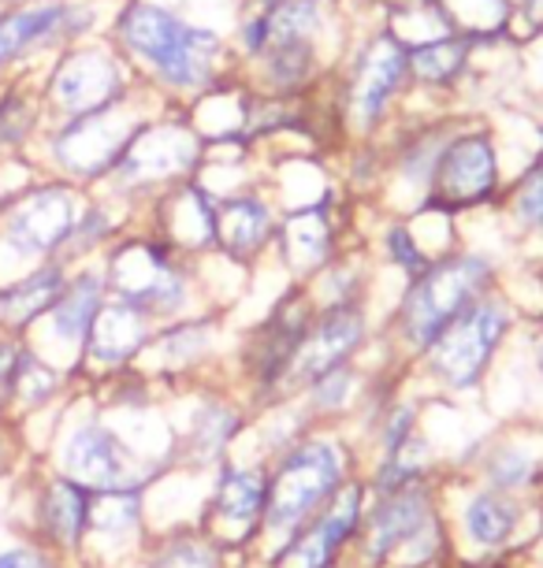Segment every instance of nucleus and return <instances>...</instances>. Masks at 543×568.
Instances as JSON below:
<instances>
[{
	"label": "nucleus",
	"mask_w": 543,
	"mask_h": 568,
	"mask_svg": "<svg viewBox=\"0 0 543 568\" xmlns=\"http://www.w3.org/2000/svg\"><path fill=\"white\" fill-rule=\"evenodd\" d=\"M115 38L120 45L153 68L157 79L179 90H198L209 82L212 57H217L220 41L209 30L190 27L168 8L157 4H127L115 19Z\"/></svg>",
	"instance_id": "obj_1"
},
{
	"label": "nucleus",
	"mask_w": 543,
	"mask_h": 568,
	"mask_svg": "<svg viewBox=\"0 0 543 568\" xmlns=\"http://www.w3.org/2000/svg\"><path fill=\"white\" fill-rule=\"evenodd\" d=\"M79 212V194L68 182L27 186L0 205V245L19 261H46L68 245Z\"/></svg>",
	"instance_id": "obj_2"
},
{
	"label": "nucleus",
	"mask_w": 543,
	"mask_h": 568,
	"mask_svg": "<svg viewBox=\"0 0 543 568\" xmlns=\"http://www.w3.org/2000/svg\"><path fill=\"white\" fill-rule=\"evenodd\" d=\"M487 264L481 256H451L424 267L402 305V331L413 346H432L446 324H454L487 286Z\"/></svg>",
	"instance_id": "obj_3"
},
{
	"label": "nucleus",
	"mask_w": 543,
	"mask_h": 568,
	"mask_svg": "<svg viewBox=\"0 0 543 568\" xmlns=\"http://www.w3.org/2000/svg\"><path fill=\"white\" fill-rule=\"evenodd\" d=\"M123 101V63L101 45H71L52 63L41 109L57 112L63 120L104 112Z\"/></svg>",
	"instance_id": "obj_4"
},
{
	"label": "nucleus",
	"mask_w": 543,
	"mask_h": 568,
	"mask_svg": "<svg viewBox=\"0 0 543 568\" xmlns=\"http://www.w3.org/2000/svg\"><path fill=\"white\" fill-rule=\"evenodd\" d=\"M343 484V454L332 443H305L283 460L264 498V524L272 531L298 528Z\"/></svg>",
	"instance_id": "obj_5"
},
{
	"label": "nucleus",
	"mask_w": 543,
	"mask_h": 568,
	"mask_svg": "<svg viewBox=\"0 0 543 568\" xmlns=\"http://www.w3.org/2000/svg\"><path fill=\"white\" fill-rule=\"evenodd\" d=\"M93 27V8L71 0H30L19 8H0V85L19 63L57 45H74Z\"/></svg>",
	"instance_id": "obj_6"
},
{
	"label": "nucleus",
	"mask_w": 543,
	"mask_h": 568,
	"mask_svg": "<svg viewBox=\"0 0 543 568\" xmlns=\"http://www.w3.org/2000/svg\"><path fill=\"white\" fill-rule=\"evenodd\" d=\"M142 131V123L127 120L120 104L93 115H79V120H63L57 131H49V156L63 175L90 182L101 175H112L120 168L127 145L134 142V134Z\"/></svg>",
	"instance_id": "obj_7"
},
{
	"label": "nucleus",
	"mask_w": 543,
	"mask_h": 568,
	"mask_svg": "<svg viewBox=\"0 0 543 568\" xmlns=\"http://www.w3.org/2000/svg\"><path fill=\"white\" fill-rule=\"evenodd\" d=\"M506 331V313L495 302H473L429 346V364L443 383L465 390L484 375L487 361Z\"/></svg>",
	"instance_id": "obj_8"
},
{
	"label": "nucleus",
	"mask_w": 543,
	"mask_h": 568,
	"mask_svg": "<svg viewBox=\"0 0 543 568\" xmlns=\"http://www.w3.org/2000/svg\"><path fill=\"white\" fill-rule=\"evenodd\" d=\"M109 286L115 297L134 305L138 313H172L183 305L187 283L153 242H127L109 261Z\"/></svg>",
	"instance_id": "obj_9"
},
{
	"label": "nucleus",
	"mask_w": 543,
	"mask_h": 568,
	"mask_svg": "<svg viewBox=\"0 0 543 568\" xmlns=\"http://www.w3.org/2000/svg\"><path fill=\"white\" fill-rule=\"evenodd\" d=\"M495 179H499V168H495V149L487 142V134H462L440 153L432 201L446 209L476 205V201L492 197Z\"/></svg>",
	"instance_id": "obj_10"
},
{
	"label": "nucleus",
	"mask_w": 543,
	"mask_h": 568,
	"mask_svg": "<svg viewBox=\"0 0 543 568\" xmlns=\"http://www.w3.org/2000/svg\"><path fill=\"white\" fill-rule=\"evenodd\" d=\"M194 134L183 126H142L112 175L123 186H149V182L183 175L194 164Z\"/></svg>",
	"instance_id": "obj_11"
},
{
	"label": "nucleus",
	"mask_w": 543,
	"mask_h": 568,
	"mask_svg": "<svg viewBox=\"0 0 543 568\" xmlns=\"http://www.w3.org/2000/svg\"><path fill=\"white\" fill-rule=\"evenodd\" d=\"M361 335H365L361 308L354 305L328 308V313L305 331L302 346H298L286 372H294V379H302V383H316L321 375L343 368V361L358 349Z\"/></svg>",
	"instance_id": "obj_12"
},
{
	"label": "nucleus",
	"mask_w": 543,
	"mask_h": 568,
	"mask_svg": "<svg viewBox=\"0 0 543 568\" xmlns=\"http://www.w3.org/2000/svg\"><path fill=\"white\" fill-rule=\"evenodd\" d=\"M358 520H361V487L350 484L328 501L321 517L286 542V550L275 557V568H328L332 565V554L358 528Z\"/></svg>",
	"instance_id": "obj_13"
},
{
	"label": "nucleus",
	"mask_w": 543,
	"mask_h": 568,
	"mask_svg": "<svg viewBox=\"0 0 543 568\" xmlns=\"http://www.w3.org/2000/svg\"><path fill=\"white\" fill-rule=\"evenodd\" d=\"M424 524H429V487H424L421 479L399 490H388V498H383L369 517L365 554L372 561H383L391 550L418 539L424 531Z\"/></svg>",
	"instance_id": "obj_14"
},
{
	"label": "nucleus",
	"mask_w": 543,
	"mask_h": 568,
	"mask_svg": "<svg viewBox=\"0 0 543 568\" xmlns=\"http://www.w3.org/2000/svg\"><path fill=\"white\" fill-rule=\"evenodd\" d=\"M63 465H68L71 479L82 487H123L127 484V457L123 446L115 443L112 432H104L101 424H82L79 432L68 438L63 449Z\"/></svg>",
	"instance_id": "obj_15"
},
{
	"label": "nucleus",
	"mask_w": 543,
	"mask_h": 568,
	"mask_svg": "<svg viewBox=\"0 0 543 568\" xmlns=\"http://www.w3.org/2000/svg\"><path fill=\"white\" fill-rule=\"evenodd\" d=\"M410 71L406 49L399 45V38H376L372 49L361 60L358 85H354V115L361 126L376 123V115L383 112V104L391 101V93L399 90L402 79Z\"/></svg>",
	"instance_id": "obj_16"
},
{
	"label": "nucleus",
	"mask_w": 543,
	"mask_h": 568,
	"mask_svg": "<svg viewBox=\"0 0 543 568\" xmlns=\"http://www.w3.org/2000/svg\"><path fill=\"white\" fill-rule=\"evenodd\" d=\"M305 331H309V305L302 297H291L286 305L275 308L269 324L258 331V342L250 349V364L261 375V383H275L280 375H286Z\"/></svg>",
	"instance_id": "obj_17"
},
{
	"label": "nucleus",
	"mask_w": 543,
	"mask_h": 568,
	"mask_svg": "<svg viewBox=\"0 0 543 568\" xmlns=\"http://www.w3.org/2000/svg\"><path fill=\"white\" fill-rule=\"evenodd\" d=\"M264 498H269V487H264L258 471L223 468L217 495H212V524H217V531H223L228 539L253 535V528L264 520Z\"/></svg>",
	"instance_id": "obj_18"
},
{
	"label": "nucleus",
	"mask_w": 543,
	"mask_h": 568,
	"mask_svg": "<svg viewBox=\"0 0 543 568\" xmlns=\"http://www.w3.org/2000/svg\"><path fill=\"white\" fill-rule=\"evenodd\" d=\"M63 286H68V275H63L60 264H41L23 278H16V283H8L0 291V327L23 331L34 320L49 316V308L57 305Z\"/></svg>",
	"instance_id": "obj_19"
},
{
	"label": "nucleus",
	"mask_w": 543,
	"mask_h": 568,
	"mask_svg": "<svg viewBox=\"0 0 543 568\" xmlns=\"http://www.w3.org/2000/svg\"><path fill=\"white\" fill-rule=\"evenodd\" d=\"M145 338H149L145 313H138V308L127 302H112V305H101V313L93 316L87 349H90V357L101 364H123L145 346Z\"/></svg>",
	"instance_id": "obj_20"
},
{
	"label": "nucleus",
	"mask_w": 543,
	"mask_h": 568,
	"mask_svg": "<svg viewBox=\"0 0 543 568\" xmlns=\"http://www.w3.org/2000/svg\"><path fill=\"white\" fill-rule=\"evenodd\" d=\"M101 305H104V278L98 272H82L68 278L57 305L49 308L52 335L60 342H87L93 316L101 313Z\"/></svg>",
	"instance_id": "obj_21"
},
{
	"label": "nucleus",
	"mask_w": 543,
	"mask_h": 568,
	"mask_svg": "<svg viewBox=\"0 0 543 568\" xmlns=\"http://www.w3.org/2000/svg\"><path fill=\"white\" fill-rule=\"evenodd\" d=\"M41 524H46L49 539L60 546H74L82 531L90 528V495L74 479H57L49 484L46 498H41Z\"/></svg>",
	"instance_id": "obj_22"
},
{
	"label": "nucleus",
	"mask_w": 543,
	"mask_h": 568,
	"mask_svg": "<svg viewBox=\"0 0 543 568\" xmlns=\"http://www.w3.org/2000/svg\"><path fill=\"white\" fill-rule=\"evenodd\" d=\"M272 231V216L261 201L253 197H239L228 201L223 209H217V242L228 250L231 256H253L269 242Z\"/></svg>",
	"instance_id": "obj_23"
},
{
	"label": "nucleus",
	"mask_w": 543,
	"mask_h": 568,
	"mask_svg": "<svg viewBox=\"0 0 543 568\" xmlns=\"http://www.w3.org/2000/svg\"><path fill=\"white\" fill-rule=\"evenodd\" d=\"M164 231L183 250H201V245L217 242V209L209 205L201 190L187 186L168 201Z\"/></svg>",
	"instance_id": "obj_24"
},
{
	"label": "nucleus",
	"mask_w": 543,
	"mask_h": 568,
	"mask_svg": "<svg viewBox=\"0 0 543 568\" xmlns=\"http://www.w3.org/2000/svg\"><path fill=\"white\" fill-rule=\"evenodd\" d=\"M41 126V93L23 82L0 85V153L23 149Z\"/></svg>",
	"instance_id": "obj_25"
},
{
	"label": "nucleus",
	"mask_w": 543,
	"mask_h": 568,
	"mask_svg": "<svg viewBox=\"0 0 543 568\" xmlns=\"http://www.w3.org/2000/svg\"><path fill=\"white\" fill-rule=\"evenodd\" d=\"M283 253L291 267H316L328 256V220L321 209L298 212L283 223Z\"/></svg>",
	"instance_id": "obj_26"
},
{
	"label": "nucleus",
	"mask_w": 543,
	"mask_h": 568,
	"mask_svg": "<svg viewBox=\"0 0 543 568\" xmlns=\"http://www.w3.org/2000/svg\"><path fill=\"white\" fill-rule=\"evenodd\" d=\"M517 509L499 495H481L465 509V531L473 535V542L481 546H503L514 535Z\"/></svg>",
	"instance_id": "obj_27"
},
{
	"label": "nucleus",
	"mask_w": 543,
	"mask_h": 568,
	"mask_svg": "<svg viewBox=\"0 0 543 568\" xmlns=\"http://www.w3.org/2000/svg\"><path fill=\"white\" fill-rule=\"evenodd\" d=\"M465 52H470V45H465V41L443 38V41H432V45L413 49L410 68L424 82H451L454 74L465 68Z\"/></svg>",
	"instance_id": "obj_28"
},
{
	"label": "nucleus",
	"mask_w": 543,
	"mask_h": 568,
	"mask_svg": "<svg viewBox=\"0 0 543 568\" xmlns=\"http://www.w3.org/2000/svg\"><path fill=\"white\" fill-rule=\"evenodd\" d=\"M138 520V495L134 490L112 487L101 490L98 498H90V528L104 535H120L131 531Z\"/></svg>",
	"instance_id": "obj_29"
},
{
	"label": "nucleus",
	"mask_w": 543,
	"mask_h": 568,
	"mask_svg": "<svg viewBox=\"0 0 543 568\" xmlns=\"http://www.w3.org/2000/svg\"><path fill=\"white\" fill-rule=\"evenodd\" d=\"M16 394L27 405H38L57 394V372L46 361H38L34 353L23 349L19 353V368H16Z\"/></svg>",
	"instance_id": "obj_30"
},
{
	"label": "nucleus",
	"mask_w": 543,
	"mask_h": 568,
	"mask_svg": "<svg viewBox=\"0 0 543 568\" xmlns=\"http://www.w3.org/2000/svg\"><path fill=\"white\" fill-rule=\"evenodd\" d=\"M264 57H269L272 79L280 85L302 82V79H309V71H313V52H309V41H286V45L269 49Z\"/></svg>",
	"instance_id": "obj_31"
},
{
	"label": "nucleus",
	"mask_w": 543,
	"mask_h": 568,
	"mask_svg": "<svg viewBox=\"0 0 543 568\" xmlns=\"http://www.w3.org/2000/svg\"><path fill=\"white\" fill-rule=\"evenodd\" d=\"M153 568H220V565H217V554H212L205 542L172 539L161 554H157Z\"/></svg>",
	"instance_id": "obj_32"
},
{
	"label": "nucleus",
	"mask_w": 543,
	"mask_h": 568,
	"mask_svg": "<svg viewBox=\"0 0 543 568\" xmlns=\"http://www.w3.org/2000/svg\"><path fill=\"white\" fill-rule=\"evenodd\" d=\"M231 432H235V416L228 409H205L198 416V427H194V443L201 446V454H217V449L228 443Z\"/></svg>",
	"instance_id": "obj_33"
},
{
	"label": "nucleus",
	"mask_w": 543,
	"mask_h": 568,
	"mask_svg": "<svg viewBox=\"0 0 543 568\" xmlns=\"http://www.w3.org/2000/svg\"><path fill=\"white\" fill-rule=\"evenodd\" d=\"M109 216H104L101 209H87V212H79V223H74V231H71V239H68V245L63 250H71V253H87V250H93L104 234H109Z\"/></svg>",
	"instance_id": "obj_34"
},
{
	"label": "nucleus",
	"mask_w": 543,
	"mask_h": 568,
	"mask_svg": "<svg viewBox=\"0 0 543 568\" xmlns=\"http://www.w3.org/2000/svg\"><path fill=\"white\" fill-rule=\"evenodd\" d=\"M517 216L529 223H543V164L525 179L517 194Z\"/></svg>",
	"instance_id": "obj_35"
},
{
	"label": "nucleus",
	"mask_w": 543,
	"mask_h": 568,
	"mask_svg": "<svg viewBox=\"0 0 543 568\" xmlns=\"http://www.w3.org/2000/svg\"><path fill=\"white\" fill-rule=\"evenodd\" d=\"M388 245H391V256H395V261H399L402 267H406L410 275H421L424 267H429V264H424V253L418 250V245H413V239H410V231H406V227H395V231H391V234H388Z\"/></svg>",
	"instance_id": "obj_36"
},
{
	"label": "nucleus",
	"mask_w": 543,
	"mask_h": 568,
	"mask_svg": "<svg viewBox=\"0 0 543 568\" xmlns=\"http://www.w3.org/2000/svg\"><path fill=\"white\" fill-rule=\"evenodd\" d=\"M346 390H350V372L346 368L328 372V375H321V379L313 383V398L321 405H339L346 398Z\"/></svg>",
	"instance_id": "obj_37"
},
{
	"label": "nucleus",
	"mask_w": 543,
	"mask_h": 568,
	"mask_svg": "<svg viewBox=\"0 0 543 568\" xmlns=\"http://www.w3.org/2000/svg\"><path fill=\"white\" fill-rule=\"evenodd\" d=\"M492 479L499 487H521L529 479V460L517 454H503L499 460H492Z\"/></svg>",
	"instance_id": "obj_38"
},
{
	"label": "nucleus",
	"mask_w": 543,
	"mask_h": 568,
	"mask_svg": "<svg viewBox=\"0 0 543 568\" xmlns=\"http://www.w3.org/2000/svg\"><path fill=\"white\" fill-rule=\"evenodd\" d=\"M19 349L16 342H0V409L16 394V368H19Z\"/></svg>",
	"instance_id": "obj_39"
},
{
	"label": "nucleus",
	"mask_w": 543,
	"mask_h": 568,
	"mask_svg": "<svg viewBox=\"0 0 543 568\" xmlns=\"http://www.w3.org/2000/svg\"><path fill=\"white\" fill-rule=\"evenodd\" d=\"M0 568H52V565H49V557H41L38 550L12 546V550H0Z\"/></svg>",
	"instance_id": "obj_40"
},
{
	"label": "nucleus",
	"mask_w": 543,
	"mask_h": 568,
	"mask_svg": "<svg viewBox=\"0 0 543 568\" xmlns=\"http://www.w3.org/2000/svg\"><path fill=\"white\" fill-rule=\"evenodd\" d=\"M525 8H529L532 23H543V0H525Z\"/></svg>",
	"instance_id": "obj_41"
},
{
	"label": "nucleus",
	"mask_w": 543,
	"mask_h": 568,
	"mask_svg": "<svg viewBox=\"0 0 543 568\" xmlns=\"http://www.w3.org/2000/svg\"><path fill=\"white\" fill-rule=\"evenodd\" d=\"M540 368H543V342H540Z\"/></svg>",
	"instance_id": "obj_42"
},
{
	"label": "nucleus",
	"mask_w": 543,
	"mask_h": 568,
	"mask_svg": "<svg viewBox=\"0 0 543 568\" xmlns=\"http://www.w3.org/2000/svg\"><path fill=\"white\" fill-rule=\"evenodd\" d=\"M0 468H4V460H0Z\"/></svg>",
	"instance_id": "obj_43"
}]
</instances>
